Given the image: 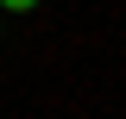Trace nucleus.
Masks as SVG:
<instances>
[{"label":"nucleus","mask_w":126,"mask_h":119,"mask_svg":"<svg viewBox=\"0 0 126 119\" xmlns=\"http://www.w3.org/2000/svg\"><path fill=\"white\" fill-rule=\"evenodd\" d=\"M0 6H6V13H32L38 0H0Z\"/></svg>","instance_id":"1"}]
</instances>
